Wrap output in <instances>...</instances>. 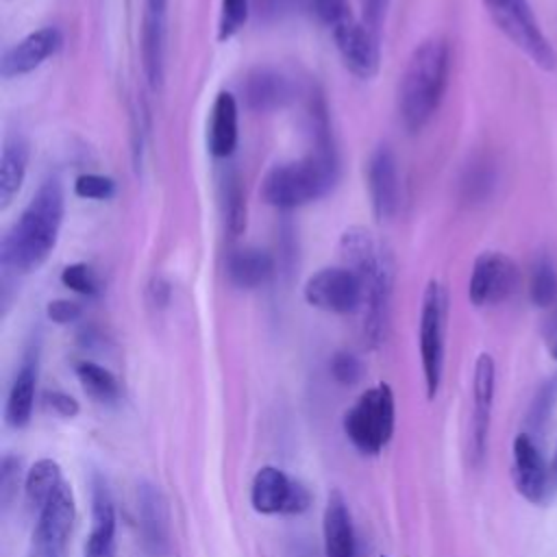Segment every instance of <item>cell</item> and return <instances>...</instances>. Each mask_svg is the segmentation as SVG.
Instances as JSON below:
<instances>
[{
  "label": "cell",
  "instance_id": "14",
  "mask_svg": "<svg viewBox=\"0 0 557 557\" xmlns=\"http://www.w3.org/2000/svg\"><path fill=\"white\" fill-rule=\"evenodd\" d=\"M63 44V35L57 26H44L20 41H15L11 48L4 50L0 59V74L2 78H15L24 76L33 70H37L46 59L54 57Z\"/></svg>",
  "mask_w": 557,
  "mask_h": 557
},
{
  "label": "cell",
  "instance_id": "37",
  "mask_svg": "<svg viewBox=\"0 0 557 557\" xmlns=\"http://www.w3.org/2000/svg\"><path fill=\"white\" fill-rule=\"evenodd\" d=\"M44 400H46V405L52 411H57L63 418H74L81 411L78 403L70 394H65V392H46Z\"/></svg>",
  "mask_w": 557,
  "mask_h": 557
},
{
  "label": "cell",
  "instance_id": "19",
  "mask_svg": "<svg viewBox=\"0 0 557 557\" xmlns=\"http://www.w3.org/2000/svg\"><path fill=\"white\" fill-rule=\"evenodd\" d=\"M228 281L239 289H257L265 285L274 274V259L268 250L257 246H244L226 259Z\"/></svg>",
  "mask_w": 557,
  "mask_h": 557
},
{
  "label": "cell",
  "instance_id": "36",
  "mask_svg": "<svg viewBox=\"0 0 557 557\" xmlns=\"http://www.w3.org/2000/svg\"><path fill=\"white\" fill-rule=\"evenodd\" d=\"M17 481H20V459L7 455L2 459V470H0V494L4 503H9L15 496Z\"/></svg>",
  "mask_w": 557,
  "mask_h": 557
},
{
  "label": "cell",
  "instance_id": "16",
  "mask_svg": "<svg viewBox=\"0 0 557 557\" xmlns=\"http://www.w3.org/2000/svg\"><path fill=\"white\" fill-rule=\"evenodd\" d=\"M242 98L252 113H270L292 100V83L274 67H255L242 81Z\"/></svg>",
  "mask_w": 557,
  "mask_h": 557
},
{
  "label": "cell",
  "instance_id": "39",
  "mask_svg": "<svg viewBox=\"0 0 557 557\" xmlns=\"http://www.w3.org/2000/svg\"><path fill=\"white\" fill-rule=\"evenodd\" d=\"M492 181H494V176H492L490 168H474L468 176L466 187L472 196H483L492 187Z\"/></svg>",
  "mask_w": 557,
  "mask_h": 557
},
{
  "label": "cell",
  "instance_id": "30",
  "mask_svg": "<svg viewBox=\"0 0 557 557\" xmlns=\"http://www.w3.org/2000/svg\"><path fill=\"white\" fill-rule=\"evenodd\" d=\"M250 15V0H220L218 17V41L235 37Z\"/></svg>",
  "mask_w": 557,
  "mask_h": 557
},
{
  "label": "cell",
  "instance_id": "27",
  "mask_svg": "<svg viewBox=\"0 0 557 557\" xmlns=\"http://www.w3.org/2000/svg\"><path fill=\"white\" fill-rule=\"evenodd\" d=\"M529 298L540 309L553 307L557 302V265L546 252L537 255L531 263Z\"/></svg>",
  "mask_w": 557,
  "mask_h": 557
},
{
  "label": "cell",
  "instance_id": "18",
  "mask_svg": "<svg viewBox=\"0 0 557 557\" xmlns=\"http://www.w3.org/2000/svg\"><path fill=\"white\" fill-rule=\"evenodd\" d=\"M83 557H115V509L102 481H96L94 485L91 531L87 535Z\"/></svg>",
  "mask_w": 557,
  "mask_h": 557
},
{
  "label": "cell",
  "instance_id": "10",
  "mask_svg": "<svg viewBox=\"0 0 557 557\" xmlns=\"http://www.w3.org/2000/svg\"><path fill=\"white\" fill-rule=\"evenodd\" d=\"M74 518H76L74 496L67 492L52 496L39 509L28 557H65Z\"/></svg>",
  "mask_w": 557,
  "mask_h": 557
},
{
  "label": "cell",
  "instance_id": "29",
  "mask_svg": "<svg viewBox=\"0 0 557 557\" xmlns=\"http://www.w3.org/2000/svg\"><path fill=\"white\" fill-rule=\"evenodd\" d=\"M76 376L83 385V389L100 400V403H113L120 398V383L117 379L107 370L102 368L100 363L96 361H78L76 363Z\"/></svg>",
  "mask_w": 557,
  "mask_h": 557
},
{
  "label": "cell",
  "instance_id": "44",
  "mask_svg": "<svg viewBox=\"0 0 557 557\" xmlns=\"http://www.w3.org/2000/svg\"><path fill=\"white\" fill-rule=\"evenodd\" d=\"M550 472H555V476H557V450H555V459H553V468H550Z\"/></svg>",
  "mask_w": 557,
  "mask_h": 557
},
{
  "label": "cell",
  "instance_id": "5",
  "mask_svg": "<svg viewBox=\"0 0 557 557\" xmlns=\"http://www.w3.org/2000/svg\"><path fill=\"white\" fill-rule=\"evenodd\" d=\"M394 394L387 383L366 389L344 413V433L366 455H376L394 433Z\"/></svg>",
  "mask_w": 557,
  "mask_h": 557
},
{
  "label": "cell",
  "instance_id": "34",
  "mask_svg": "<svg viewBox=\"0 0 557 557\" xmlns=\"http://www.w3.org/2000/svg\"><path fill=\"white\" fill-rule=\"evenodd\" d=\"M331 374L337 383L352 385L361 379L363 368H361V361L352 352L342 350V352H335L331 359Z\"/></svg>",
  "mask_w": 557,
  "mask_h": 557
},
{
  "label": "cell",
  "instance_id": "17",
  "mask_svg": "<svg viewBox=\"0 0 557 557\" xmlns=\"http://www.w3.org/2000/svg\"><path fill=\"white\" fill-rule=\"evenodd\" d=\"M239 107L231 91H220L213 100L207 124V148L215 159H228L237 148Z\"/></svg>",
  "mask_w": 557,
  "mask_h": 557
},
{
  "label": "cell",
  "instance_id": "26",
  "mask_svg": "<svg viewBox=\"0 0 557 557\" xmlns=\"http://www.w3.org/2000/svg\"><path fill=\"white\" fill-rule=\"evenodd\" d=\"M63 476H61V466L54 459H39L30 466L24 479V492L28 503L39 511L48 498L61 487Z\"/></svg>",
  "mask_w": 557,
  "mask_h": 557
},
{
  "label": "cell",
  "instance_id": "13",
  "mask_svg": "<svg viewBox=\"0 0 557 557\" xmlns=\"http://www.w3.org/2000/svg\"><path fill=\"white\" fill-rule=\"evenodd\" d=\"M494 387H496V366L492 355L481 352L474 361L472 374V424H470V448L474 463H481L487 448L490 418L494 405Z\"/></svg>",
  "mask_w": 557,
  "mask_h": 557
},
{
  "label": "cell",
  "instance_id": "43",
  "mask_svg": "<svg viewBox=\"0 0 557 557\" xmlns=\"http://www.w3.org/2000/svg\"><path fill=\"white\" fill-rule=\"evenodd\" d=\"M165 9H168V0H146V11L148 13L165 17Z\"/></svg>",
  "mask_w": 557,
  "mask_h": 557
},
{
  "label": "cell",
  "instance_id": "22",
  "mask_svg": "<svg viewBox=\"0 0 557 557\" xmlns=\"http://www.w3.org/2000/svg\"><path fill=\"white\" fill-rule=\"evenodd\" d=\"M35 383H37V357L28 355L20 366L7 396L4 418L9 426L24 429L30 422L33 403H35Z\"/></svg>",
  "mask_w": 557,
  "mask_h": 557
},
{
  "label": "cell",
  "instance_id": "25",
  "mask_svg": "<svg viewBox=\"0 0 557 557\" xmlns=\"http://www.w3.org/2000/svg\"><path fill=\"white\" fill-rule=\"evenodd\" d=\"M141 59L144 72L150 85H161L163 81V59H165V17L148 13L144 15L141 28Z\"/></svg>",
  "mask_w": 557,
  "mask_h": 557
},
{
  "label": "cell",
  "instance_id": "33",
  "mask_svg": "<svg viewBox=\"0 0 557 557\" xmlns=\"http://www.w3.org/2000/svg\"><path fill=\"white\" fill-rule=\"evenodd\" d=\"M315 17L331 30L352 17L348 0H309Z\"/></svg>",
  "mask_w": 557,
  "mask_h": 557
},
{
  "label": "cell",
  "instance_id": "40",
  "mask_svg": "<svg viewBox=\"0 0 557 557\" xmlns=\"http://www.w3.org/2000/svg\"><path fill=\"white\" fill-rule=\"evenodd\" d=\"M544 344H546V350L550 352V357L557 359V307L553 309V313L548 315V320L544 324Z\"/></svg>",
  "mask_w": 557,
  "mask_h": 557
},
{
  "label": "cell",
  "instance_id": "35",
  "mask_svg": "<svg viewBox=\"0 0 557 557\" xmlns=\"http://www.w3.org/2000/svg\"><path fill=\"white\" fill-rule=\"evenodd\" d=\"M83 309L76 300H70V298H54L46 305V315L48 320L57 322V324H70V322H76L81 318Z\"/></svg>",
  "mask_w": 557,
  "mask_h": 557
},
{
  "label": "cell",
  "instance_id": "4",
  "mask_svg": "<svg viewBox=\"0 0 557 557\" xmlns=\"http://www.w3.org/2000/svg\"><path fill=\"white\" fill-rule=\"evenodd\" d=\"M337 181L333 146H315L311 154L276 163L261 181V198L274 209H298L326 196Z\"/></svg>",
  "mask_w": 557,
  "mask_h": 557
},
{
  "label": "cell",
  "instance_id": "41",
  "mask_svg": "<svg viewBox=\"0 0 557 557\" xmlns=\"http://www.w3.org/2000/svg\"><path fill=\"white\" fill-rule=\"evenodd\" d=\"M292 0H255L259 15L263 17H278L283 11L289 9Z\"/></svg>",
  "mask_w": 557,
  "mask_h": 557
},
{
  "label": "cell",
  "instance_id": "11",
  "mask_svg": "<svg viewBox=\"0 0 557 557\" xmlns=\"http://www.w3.org/2000/svg\"><path fill=\"white\" fill-rule=\"evenodd\" d=\"M335 48L342 57L344 67L361 81L372 78L379 72L381 50L376 30H372L363 20H346L333 28Z\"/></svg>",
  "mask_w": 557,
  "mask_h": 557
},
{
  "label": "cell",
  "instance_id": "1",
  "mask_svg": "<svg viewBox=\"0 0 557 557\" xmlns=\"http://www.w3.org/2000/svg\"><path fill=\"white\" fill-rule=\"evenodd\" d=\"M65 198L57 176L46 178L11 224L0 244L4 270L30 274L39 270L54 250L63 224Z\"/></svg>",
  "mask_w": 557,
  "mask_h": 557
},
{
  "label": "cell",
  "instance_id": "31",
  "mask_svg": "<svg viewBox=\"0 0 557 557\" xmlns=\"http://www.w3.org/2000/svg\"><path fill=\"white\" fill-rule=\"evenodd\" d=\"M61 283L63 287L81 294V296H96L98 294V278L91 265L76 261L61 270Z\"/></svg>",
  "mask_w": 557,
  "mask_h": 557
},
{
  "label": "cell",
  "instance_id": "20",
  "mask_svg": "<svg viewBox=\"0 0 557 557\" xmlns=\"http://www.w3.org/2000/svg\"><path fill=\"white\" fill-rule=\"evenodd\" d=\"M294 490V481L276 466H263L252 476L250 503L259 513H285Z\"/></svg>",
  "mask_w": 557,
  "mask_h": 557
},
{
  "label": "cell",
  "instance_id": "28",
  "mask_svg": "<svg viewBox=\"0 0 557 557\" xmlns=\"http://www.w3.org/2000/svg\"><path fill=\"white\" fill-rule=\"evenodd\" d=\"M222 215L231 237H237L246 231V196L235 172H228L222 181Z\"/></svg>",
  "mask_w": 557,
  "mask_h": 557
},
{
  "label": "cell",
  "instance_id": "6",
  "mask_svg": "<svg viewBox=\"0 0 557 557\" xmlns=\"http://www.w3.org/2000/svg\"><path fill=\"white\" fill-rule=\"evenodd\" d=\"M483 4L496 28L540 70L553 72L557 67V52L542 33L527 0H483Z\"/></svg>",
  "mask_w": 557,
  "mask_h": 557
},
{
  "label": "cell",
  "instance_id": "15",
  "mask_svg": "<svg viewBox=\"0 0 557 557\" xmlns=\"http://www.w3.org/2000/svg\"><path fill=\"white\" fill-rule=\"evenodd\" d=\"M511 450H513V483L518 494L533 505L542 503L548 492L550 470L540 448L527 433H520L516 435Z\"/></svg>",
  "mask_w": 557,
  "mask_h": 557
},
{
  "label": "cell",
  "instance_id": "12",
  "mask_svg": "<svg viewBox=\"0 0 557 557\" xmlns=\"http://www.w3.org/2000/svg\"><path fill=\"white\" fill-rule=\"evenodd\" d=\"M368 194L372 211L379 220H389L398 213L403 200V185L398 161L392 148L379 146L368 159Z\"/></svg>",
  "mask_w": 557,
  "mask_h": 557
},
{
  "label": "cell",
  "instance_id": "42",
  "mask_svg": "<svg viewBox=\"0 0 557 557\" xmlns=\"http://www.w3.org/2000/svg\"><path fill=\"white\" fill-rule=\"evenodd\" d=\"M150 292H152V296H154V302L165 305V302H168V296H170V285L163 283V278H154Z\"/></svg>",
  "mask_w": 557,
  "mask_h": 557
},
{
  "label": "cell",
  "instance_id": "9",
  "mask_svg": "<svg viewBox=\"0 0 557 557\" xmlns=\"http://www.w3.org/2000/svg\"><path fill=\"white\" fill-rule=\"evenodd\" d=\"M518 287V268L513 259L498 250L481 252L470 272L468 298L474 307L505 302Z\"/></svg>",
  "mask_w": 557,
  "mask_h": 557
},
{
  "label": "cell",
  "instance_id": "24",
  "mask_svg": "<svg viewBox=\"0 0 557 557\" xmlns=\"http://www.w3.org/2000/svg\"><path fill=\"white\" fill-rule=\"evenodd\" d=\"M139 518L146 544L152 553H161L168 546V511L159 490L144 485L139 492Z\"/></svg>",
  "mask_w": 557,
  "mask_h": 557
},
{
  "label": "cell",
  "instance_id": "38",
  "mask_svg": "<svg viewBox=\"0 0 557 557\" xmlns=\"http://www.w3.org/2000/svg\"><path fill=\"white\" fill-rule=\"evenodd\" d=\"M389 0H361V11H363V22L372 28L379 30L381 22L385 20V11H387Z\"/></svg>",
  "mask_w": 557,
  "mask_h": 557
},
{
  "label": "cell",
  "instance_id": "7",
  "mask_svg": "<svg viewBox=\"0 0 557 557\" xmlns=\"http://www.w3.org/2000/svg\"><path fill=\"white\" fill-rule=\"evenodd\" d=\"M446 313H448V294L446 287L431 278L422 294V309H420V361L424 372L426 396L435 398L442 374H444V339H446Z\"/></svg>",
  "mask_w": 557,
  "mask_h": 557
},
{
  "label": "cell",
  "instance_id": "23",
  "mask_svg": "<svg viewBox=\"0 0 557 557\" xmlns=\"http://www.w3.org/2000/svg\"><path fill=\"white\" fill-rule=\"evenodd\" d=\"M28 144L20 135L4 141L0 154V209H7L24 185L28 170Z\"/></svg>",
  "mask_w": 557,
  "mask_h": 557
},
{
  "label": "cell",
  "instance_id": "8",
  "mask_svg": "<svg viewBox=\"0 0 557 557\" xmlns=\"http://www.w3.org/2000/svg\"><path fill=\"white\" fill-rule=\"evenodd\" d=\"M305 300L329 313H352L363 305V287L359 276L346 265L320 268L302 287Z\"/></svg>",
  "mask_w": 557,
  "mask_h": 557
},
{
  "label": "cell",
  "instance_id": "21",
  "mask_svg": "<svg viewBox=\"0 0 557 557\" xmlns=\"http://www.w3.org/2000/svg\"><path fill=\"white\" fill-rule=\"evenodd\" d=\"M322 533L326 557H355V531L350 511L339 492H333L326 500Z\"/></svg>",
  "mask_w": 557,
  "mask_h": 557
},
{
  "label": "cell",
  "instance_id": "32",
  "mask_svg": "<svg viewBox=\"0 0 557 557\" xmlns=\"http://www.w3.org/2000/svg\"><path fill=\"white\" fill-rule=\"evenodd\" d=\"M74 194L85 200H109L115 194V183L104 174H81L74 181Z\"/></svg>",
  "mask_w": 557,
  "mask_h": 557
},
{
  "label": "cell",
  "instance_id": "3",
  "mask_svg": "<svg viewBox=\"0 0 557 557\" xmlns=\"http://www.w3.org/2000/svg\"><path fill=\"white\" fill-rule=\"evenodd\" d=\"M450 70V48L442 37L420 41L398 83V117L409 133L422 131L442 104Z\"/></svg>",
  "mask_w": 557,
  "mask_h": 557
},
{
  "label": "cell",
  "instance_id": "2",
  "mask_svg": "<svg viewBox=\"0 0 557 557\" xmlns=\"http://www.w3.org/2000/svg\"><path fill=\"white\" fill-rule=\"evenodd\" d=\"M344 265L363 287V339L370 348L385 342L394 289V261L387 246L366 226H348L339 237Z\"/></svg>",
  "mask_w": 557,
  "mask_h": 557
}]
</instances>
